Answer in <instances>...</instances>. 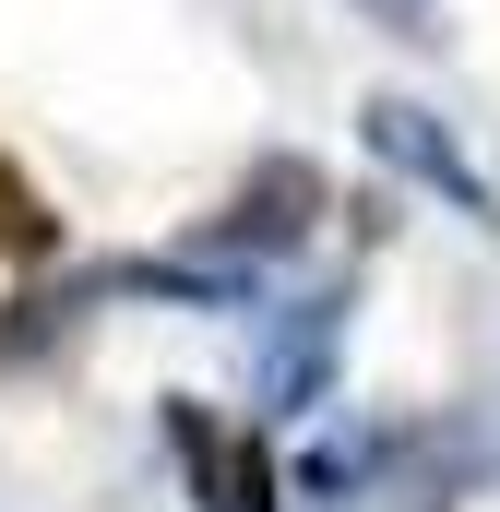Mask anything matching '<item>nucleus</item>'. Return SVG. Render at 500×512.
<instances>
[{"instance_id": "f03ea898", "label": "nucleus", "mask_w": 500, "mask_h": 512, "mask_svg": "<svg viewBox=\"0 0 500 512\" xmlns=\"http://www.w3.org/2000/svg\"><path fill=\"white\" fill-rule=\"evenodd\" d=\"M370 143L393 155V167H405V179H429L441 203H465V215H489V191H477V167H465V155L441 143V120H429V108H405V96H370Z\"/></svg>"}, {"instance_id": "f257e3e1", "label": "nucleus", "mask_w": 500, "mask_h": 512, "mask_svg": "<svg viewBox=\"0 0 500 512\" xmlns=\"http://www.w3.org/2000/svg\"><path fill=\"white\" fill-rule=\"evenodd\" d=\"M310 215H322V167H310V155H274V167H250V191L227 203L215 239H239V251H286Z\"/></svg>"}, {"instance_id": "7ed1b4c3", "label": "nucleus", "mask_w": 500, "mask_h": 512, "mask_svg": "<svg viewBox=\"0 0 500 512\" xmlns=\"http://www.w3.org/2000/svg\"><path fill=\"white\" fill-rule=\"evenodd\" d=\"M48 251H60V215H48V203H36V179L0 155V262H48Z\"/></svg>"}, {"instance_id": "20e7f679", "label": "nucleus", "mask_w": 500, "mask_h": 512, "mask_svg": "<svg viewBox=\"0 0 500 512\" xmlns=\"http://www.w3.org/2000/svg\"><path fill=\"white\" fill-rule=\"evenodd\" d=\"M381 24H393V36H441V0H370Z\"/></svg>"}]
</instances>
